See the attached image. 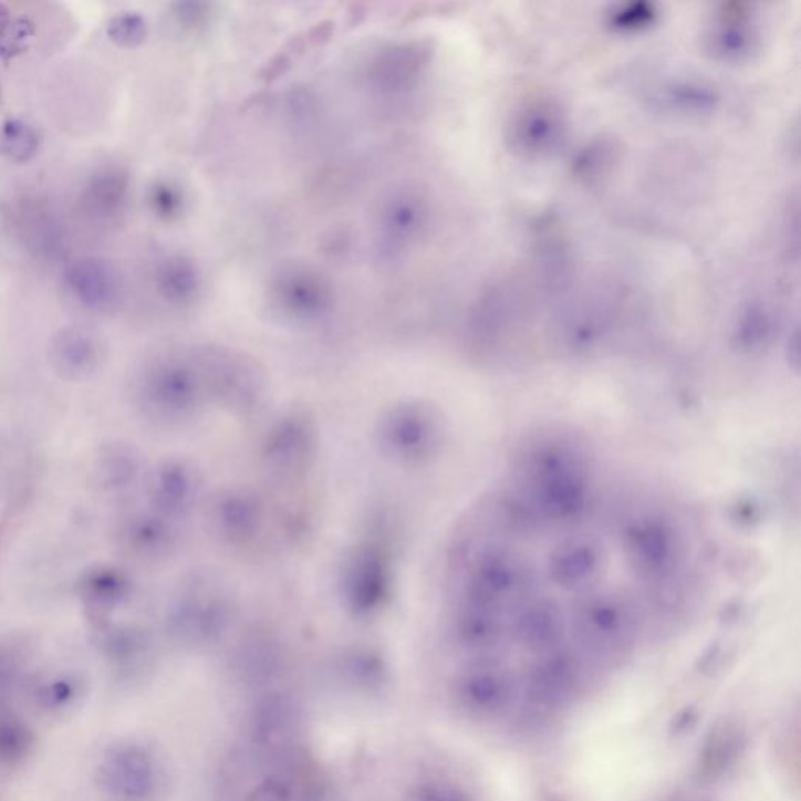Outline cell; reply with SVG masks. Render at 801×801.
Returning a JSON list of instances; mask_svg holds the SVG:
<instances>
[{"label": "cell", "mask_w": 801, "mask_h": 801, "mask_svg": "<svg viewBox=\"0 0 801 801\" xmlns=\"http://www.w3.org/2000/svg\"><path fill=\"white\" fill-rule=\"evenodd\" d=\"M464 532L449 634L470 659L512 644L615 670L683 618L700 576L686 519L569 444L520 456Z\"/></svg>", "instance_id": "1"}, {"label": "cell", "mask_w": 801, "mask_h": 801, "mask_svg": "<svg viewBox=\"0 0 801 801\" xmlns=\"http://www.w3.org/2000/svg\"><path fill=\"white\" fill-rule=\"evenodd\" d=\"M237 614V596L228 581L211 570H198L174 592L166 630L179 647L204 652L228 637Z\"/></svg>", "instance_id": "2"}, {"label": "cell", "mask_w": 801, "mask_h": 801, "mask_svg": "<svg viewBox=\"0 0 801 801\" xmlns=\"http://www.w3.org/2000/svg\"><path fill=\"white\" fill-rule=\"evenodd\" d=\"M138 410L158 428L180 429L210 409L193 350L162 355L139 376Z\"/></svg>", "instance_id": "3"}, {"label": "cell", "mask_w": 801, "mask_h": 801, "mask_svg": "<svg viewBox=\"0 0 801 801\" xmlns=\"http://www.w3.org/2000/svg\"><path fill=\"white\" fill-rule=\"evenodd\" d=\"M396 587V565L387 528L370 529L347 547L337 573L340 604L350 617L373 620L391 607Z\"/></svg>", "instance_id": "4"}, {"label": "cell", "mask_w": 801, "mask_h": 801, "mask_svg": "<svg viewBox=\"0 0 801 801\" xmlns=\"http://www.w3.org/2000/svg\"><path fill=\"white\" fill-rule=\"evenodd\" d=\"M191 350L210 407L236 418H251L263 409L270 379L252 355L222 345Z\"/></svg>", "instance_id": "5"}, {"label": "cell", "mask_w": 801, "mask_h": 801, "mask_svg": "<svg viewBox=\"0 0 801 801\" xmlns=\"http://www.w3.org/2000/svg\"><path fill=\"white\" fill-rule=\"evenodd\" d=\"M445 423L429 400L404 398L385 407L374 423L377 452L398 468L417 470L433 464L445 447Z\"/></svg>", "instance_id": "6"}, {"label": "cell", "mask_w": 801, "mask_h": 801, "mask_svg": "<svg viewBox=\"0 0 801 801\" xmlns=\"http://www.w3.org/2000/svg\"><path fill=\"white\" fill-rule=\"evenodd\" d=\"M96 784L104 801H165L171 774L157 748L145 740L123 739L102 753Z\"/></svg>", "instance_id": "7"}, {"label": "cell", "mask_w": 801, "mask_h": 801, "mask_svg": "<svg viewBox=\"0 0 801 801\" xmlns=\"http://www.w3.org/2000/svg\"><path fill=\"white\" fill-rule=\"evenodd\" d=\"M320 457V428L310 410L283 412L271 423L260 448L264 475L282 490L301 486Z\"/></svg>", "instance_id": "8"}, {"label": "cell", "mask_w": 801, "mask_h": 801, "mask_svg": "<svg viewBox=\"0 0 801 801\" xmlns=\"http://www.w3.org/2000/svg\"><path fill=\"white\" fill-rule=\"evenodd\" d=\"M600 672L572 652L540 657L520 679V697L534 714L566 712L583 701Z\"/></svg>", "instance_id": "9"}, {"label": "cell", "mask_w": 801, "mask_h": 801, "mask_svg": "<svg viewBox=\"0 0 801 801\" xmlns=\"http://www.w3.org/2000/svg\"><path fill=\"white\" fill-rule=\"evenodd\" d=\"M451 693L457 709L470 719L500 720L520 701V678L501 657H478L460 668Z\"/></svg>", "instance_id": "10"}, {"label": "cell", "mask_w": 801, "mask_h": 801, "mask_svg": "<svg viewBox=\"0 0 801 801\" xmlns=\"http://www.w3.org/2000/svg\"><path fill=\"white\" fill-rule=\"evenodd\" d=\"M207 523L214 538L233 551L262 545L278 523L273 506L262 493L248 486L222 489L207 506Z\"/></svg>", "instance_id": "11"}, {"label": "cell", "mask_w": 801, "mask_h": 801, "mask_svg": "<svg viewBox=\"0 0 801 801\" xmlns=\"http://www.w3.org/2000/svg\"><path fill=\"white\" fill-rule=\"evenodd\" d=\"M149 508L157 516L183 524L206 500V476L187 457H169L147 478Z\"/></svg>", "instance_id": "12"}, {"label": "cell", "mask_w": 801, "mask_h": 801, "mask_svg": "<svg viewBox=\"0 0 801 801\" xmlns=\"http://www.w3.org/2000/svg\"><path fill=\"white\" fill-rule=\"evenodd\" d=\"M271 304L283 320L313 324L326 319L332 309L331 287L320 274L302 268L282 271L274 279Z\"/></svg>", "instance_id": "13"}, {"label": "cell", "mask_w": 801, "mask_h": 801, "mask_svg": "<svg viewBox=\"0 0 801 801\" xmlns=\"http://www.w3.org/2000/svg\"><path fill=\"white\" fill-rule=\"evenodd\" d=\"M748 747L746 721L738 716L721 717L703 740L697 774L703 783H717L738 767Z\"/></svg>", "instance_id": "14"}, {"label": "cell", "mask_w": 801, "mask_h": 801, "mask_svg": "<svg viewBox=\"0 0 801 801\" xmlns=\"http://www.w3.org/2000/svg\"><path fill=\"white\" fill-rule=\"evenodd\" d=\"M565 135L562 110L551 102L529 105L513 121V147L528 155L550 154L561 145Z\"/></svg>", "instance_id": "15"}, {"label": "cell", "mask_w": 801, "mask_h": 801, "mask_svg": "<svg viewBox=\"0 0 801 801\" xmlns=\"http://www.w3.org/2000/svg\"><path fill=\"white\" fill-rule=\"evenodd\" d=\"M128 545L147 561L173 558L183 543V524L149 512L134 517L127 528Z\"/></svg>", "instance_id": "16"}, {"label": "cell", "mask_w": 801, "mask_h": 801, "mask_svg": "<svg viewBox=\"0 0 801 801\" xmlns=\"http://www.w3.org/2000/svg\"><path fill=\"white\" fill-rule=\"evenodd\" d=\"M101 652L121 676H138L153 660V641L145 631L126 626L107 631L101 638Z\"/></svg>", "instance_id": "17"}, {"label": "cell", "mask_w": 801, "mask_h": 801, "mask_svg": "<svg viewBox=\"0 0 801 801\" xmlns=\"http://www.w3.org/2000/svg\"><path fill=\"white\" fill-rule=\"evenodd\" d=\"M101 343L85 329H67L55 339L52 361L56 372L71 381L83 379L101 365Z\"/></svg>", "instance_id": "18"}, {"label": "cell", "mask_w": 801, "mask_h": 801, "mask_svg": "<svg viewBox=\"0 0 801 801\" xmlns=\"http://www.w3.org/2000/svg\"><path fill=\"white\" fill-rule=\"evenodd\" d=\"M86 697V683L75 674H56L38 679L30 687V700L38 712L54 719L73 714Z\"/></svg>", "instance_id": "19"}, {"label": "cell", "mask_w": 801, "mask_h": 801, "mask_svg": "<svg viewBox=\"0 0 801 801\" xmlns=\"http://www.w3.org/2000/svg\"><path fill=\"white\" fill-rule=\"evenodd\" d=\"M67 283L74 297L90 309H107L119 294L116 274L100 260H81L71 267Z\"/></svg>", "instance_id": "20"}, {"label": "cell", "mask_w": 801, "mask_h": 801, "mask_svg": "<svg viewBox=\"0 0 801 801\" xmlns=\"http://www.w3.org/2000/svg\"><path fill=\"white\" fill-rule=\"evenodd\" d=\"M334 668L340 682L354 693H377L387 684V664L368 647H351L340 653Z\"/></svg>", "instance_id": "21"}, {"label": "cell", "mask_w": 801, "mask_h": 801, "mask_svg": "<svg viewBox=\"0 0 801 801\" xmlns=\"http://www.w3.org/2000/svg\"><path fill=\"white\" fill-rule=\"evenodd\" d=\"M425 219L426 211L418 198L393 196L381 215V241L388 249L409 243L425 225Z\"/></svg>", "instance_id": "22"}, {"label": "cell", "mask_w": 801, "mask_h": 801, "mask_svg": "<svg viewBox=\"0 0 801 801\" xmlns=\"http://www.w3.org/2000/svg\"><path fill=\"white\" fill-rule=\"evenodd\" d=\"M422 48L414 44H404V46H395L388 49L387 52L379 55L376 67H374V77H376L377 86L388 92L404 90L409 86L412 79L417 74H422Z\"/></svg>", "instance_id": "23"}, {"label": "cell", "mask_w": 801, "mask_h": 801, "mask_svg": "<svg viewBox=\"0 0 801 801\" xmlns=\"http://www.w3.org/2000/svg\"><path fill=\"white\" fill-rule=\"evenodd\" d=\"M97 475L107 489H128L143 476V459L137 449L127 445H115L107 455L97 460Z\"/></svg>", "instance_id": "24"}, {"label": "cell", "mask_w": 801, "mask_h": 801, "mask_svg": "<svg viewBox=\"0 0 801 801\" xmlns=\"http://www.w3.org/2000/svg\"><path fill=\"white\" fill-rule=\"evenodd\" d=\"M35 746L33 729L17 714L0 708V766L22 764Z\"/></svg>", "instance_id": "25"}, {"label": "cell", "mask_w": 801, "mask_h": 801, "mask_svg": "<svg viewBox=\"0 0 801 801\" xmlns=\"http://www.w3.org/2000/svg\"><path fill=\"white\" fill-rule=\"evenodd\" d=\"M199 285L198 270L183 257H174L162 264L158 287L166 300L173 304H190L198 298Z\"/></svg>", "instance_id": "26"}, {"label": "cell", "mask_w": 801, "mask_h": 801, "mask_svg": "<svg viewBox=\"0 0 801 801\" xmlns=\"http://www.w3.org/2000/svg\"><path fill=\"white\" fill-rule=\"evenodd\" d=\"M131 592V584L123 574L116 572H101L86 580L85 595L86 604L96 615H104L105 612L115 610Z\"/></svg>", "instance_id": "27"}, {"label": "cell", "mask_w": 801, "mask_h": 801, "mask_svg": "<svg viewBox=\"0 0 801 801\" xmlns=\"http://www.w3.org/2000/svg\"><path fill=\"white\" fill-rule=\"evenodd\" d=\"M709 40L714 54L721 59H740L753 46L751 30L747 28L746 19L739 18V14L721 19Z\"/></svg>", "instance_id": "28"}, {"label": "cell", "mask_w": 801, "mask_h": 801, "mask_svg": "<svg viewBox=\"0 0 801 801\" xmlns=\"http://www.w3.org/2000/svg\"><path fill=\"white\" fill-rule=\"evenodd\" d=\"M38 150V135L32 126L21 119H10L0 128V153L10 160H30Z\"/></svg>", "instance_id": "29"}, {"label": "cell", "mask_w": 801, "mask_h": 801, "mask_svg": "<svg viewBox=\"0 0 801 801\" xmlns=\"http://www.w3.org/2000/svg\"><path fill=\"white\" fill-rule=\"evenodd\" d=\"M664 101L670 107L695 112V110L712 107L716 94L705 86L683 83V85H674L665 90Z\"/></svg>", "instance_id": "30"}, {"label": "cell", "mask_w": 801, "mask_h": 801, "mask_svg": "<svg viewBox=\"0 0 801 801\" xmlns=\"http://www.w3.org/2000/svg\"><path fill=\"white\" fill-rule=\"evenodd\" d=\"M146 33L145 19L142 14L132 13V11L118 14L108 24V37L121 46H135V44L142 43Z\"/></svg>", "instance_id": "31"}, {"label": "cell", "mask_w": 801, "mask_h": 801, "mask_svg": "<svg viewBox=\"0 0 801 801\" xmlns=\"http://www.w3.org/2000/svg\"><path fill=\"white\" fill-rule=\"evenodd\" d=\"M24 678V659L13 649H0V708Z\"/></svg>", "instance_id": "32"}, {"label": "cell", "mask_w": 801, "mask_h": 801, "mask_svg": "<svg viewBox=\"0 0 801 801\" xmlns=\"http://www.w3.org/2000/svg\"><path fill=\"white\" fill-rule=\"evenodd\" d=\"M656 19L655 10L648 3H633L612 14L611 24L620 30H638L648 28Z\"/></svg>", "instance_id": "33"}, {"label": "cell", "mask_w": 801, "mask_h": 801, "mask_svg": "<svg viewBox=\"0 0 801 801\" xmlns=\"http://www.w3.org/2000/svg\"><path fill=\"white\" fill-rule=\"evenodd\" d=\"M180 200L183 199H180L179 191L174 190L173 187L166 184L157 185L153 190V196H150V202H153L155 211L165 218L173 217L179 211L180 207H183Z\"/></svg>", "instance_id": "34"}, {"label": "cell", "mask_w": 801, "mask_h": 801, "mask_svg": "<svg viewBox=\"0 0 801 801\" xmlns=\"http://www.w3.org/2000/svg\"><path fill=\"white\" fill-rule=\"evenodd\" d=\"M415 801H475L470 793L451 784H434L423 789Z\"/></svg>", "instance_id": "35"}, {"label": "cell", "mask_w": 801, "mask_h": 801, "mask_svg": "<svg viewBox=\"0 0 801 801\" xmlns=\"http://www.w3.org/2000/svg\"><path fill=\"white\" fill-rule=\"evenodd\" d=\"M694 801H705V800H694Z\"/></svg>", "instance_id": "36"}]
</instances>
